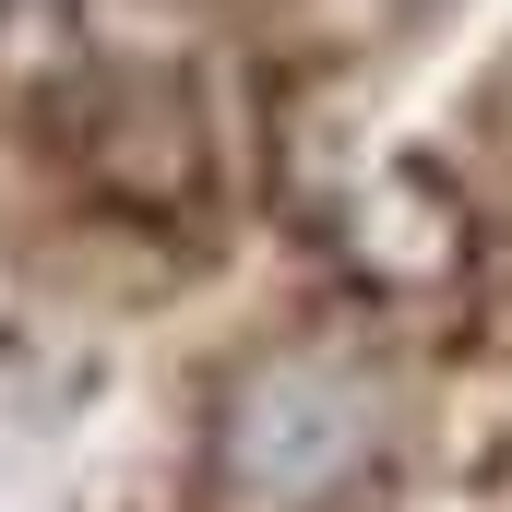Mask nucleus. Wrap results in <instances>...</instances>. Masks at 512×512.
Here are the masks:
<instances>
[{
  "label": "nucleus",
  "instance_id": "nucleus-1",
  "mask_svg": "<svg viewBox=\"0 0 512 512\" xmlns=\"http://www.w3.org/2000/svg\"><path fill=\"white\" fill-rule=\"evenodd\" d=\"M358 453V393L322 382V370H298V382H274L251 405V477L274 489H310V477H334Z\"/></svg>",
  "mask_w": 512,
  "mask_h": 512
}]
</instances>
